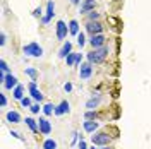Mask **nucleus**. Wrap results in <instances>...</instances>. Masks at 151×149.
<instances>
[{
  "label": "nucleus",
  "instance_id": "b1692460",
  "mask_svg": "<svg viewBox=\"0 0 151 149\" xmlns=\"http://www.w3.org/2000/svg\"><path fill=\"white\" fill-rule=\"evenodd\" d=\"M24 72H26V75H29L33 81H36V77H38V70H36V69H33V67H28Z\"/></svg>",
  "mask_w": 151,
  "mask_h": 149
},
{
  "label": "nucleus",
  "instance_id": "423d86ee",
  "mask_svg": "<svg viewBox=\"0 0 151 149\" xmlns=\"http://www.w3.org/2000/svg\"><path fill=\"white\" fill-rule=\"evenodd\" d=\"M55 34H57V39H60V41H64L67 38V33H69V28H67V24L64 22V21H58L55 26Z\"/></svg>",
  "mask_w": 151,
  "mask_h": 149
},
{
  "label": "nucleus",
  "instance_id": "f3484780",
  "mask_svg": "<svg viewBox=\"0 0 151 149\" xmlns=\"http://www.w3.org/2000/svg\"><path fill=\"white\" fill-rule=\"evenodd\" d=\"M5 118H7V122H10V123H19V122L22 120V118H21V115H19V112H14V110L7 112Z\"/></svg>",
  "mask_w": 151,
  "mask_h": 149
},
{
  "label": "nucleus",
  "instance_id": "f257e3e1",
  "mask_svg": "<svg viewBox=\"0 0 151 149\" xmlns=\"http://www.w3.org/2000/svg\"><path fill=\"white\" fill-rule=\"evenodd\" d=\"M106 57H108V47L93 48V50L88 53V62H89V64H103Z\"/></svg>",
  "mask_w": 151,
  "mask_h": 149
},
{
  "label": "nucleus",
  "instance_id": "2f4dec72",
  "mask_svg": "<svg viewBox=\"0 0 151 149\" xmlns=\"http://www.w3.org/2000/svg\"><path fill=\"white\" fill-rule=\"evenodd\" d=\"M41 14H43L41 7H36V9H35V12H33V16H35V17H41Z\"/></svg>",
  "mask_w": 151,
  "mask_h": 149
},
{
  "label": "nucleus",
  "instance_id": "ea45409f",
  "mask_svg": "<svg viewBox=\"0 0 151 149\" xmlns=\"http://www.w3.org/2000/svg\"><path fill=\"white\" fill-rule=\"evenodd\" d=\"M101 149H113V148H112V146H103Z\"/></svg>",
  "mask_w": 151,
  "mask_h": 149
},
{
  "label": "nucleus",
  "instance_id": "473e14b6",
  "mask_svg": "<svg viewBox=\"0 0 151 149\" xmlns=\"http://www.w3.org/2000/svg\"><path fill=\"white\" fill-rule=\"evenodd\" d=\"M77 140H79V132H72V142H70V144H76V142H77Z\"/></svg>",
  "mask_w": 151,
  "mask_h": 149
},
{
  "label": "nucleus",
  "instance_id": "7c9ffc66",
  "mask_svg": "<svg viewBox=\"0 0 151 149\" xmlns=\"http://www.w3.org/2000/svg\"><path fill=\"white\" fill-rule=\"evenodd\" d=\"M0 105H2L4 108L7 106V96H5L4 93H0Z\"/></svg>",
  "mask_w": 151,
  "mask_h": 149
},
{
  "label": "nucleus",
  "instance_id": "aec40b11",
  "mask_svg": "<svg viewBox=\"0 0 151 149\" xmlns=\"http://www.w3.org/2000/svg\"><path fill=\"white\" fill-rule=\"evenodd\" d=\"M69 33H70V34H76V36L79 34V22H77L76 19H72V21L69 22Z\"/></svg>",
  "mask_w": 151,
  "mask_h": 149
},
{
  "label": "nucleus",
  "instance_id": "c85d7f7f",
  "mask_svg": "<svg viewBox=\"0 0 151 149\" xmlns=\"http://www.w3.org/2000/svg\"><path fill=\"white\" fill-rule=\"evenodd\" d=\"M21 105H22L24 108H31V105H33V103H31V98H28V96L22 98V100H21Z\"/></svg>",
  "mask_w": 151,
  "mask_h": 149
},
{
  "label": "nucleus",
  "instance_id": "e433bc0d",
  "mask_svg": "<svg viewBox=\"0 0 151 149\" xmlns=\"http://www.w3.org/2000/svg\"><path fill=\"white\" fill-rule=\"evenodd\" d=\"M83 62V53H77V60H76V65H81Z\"/></svg>",
  "mask_w": 151,
  "mask_h": 149
},
{
  "label": "nucleus",
  "instance_id": "0eeeda50",
  "mask_svg": "<svg viewBox=\"0 0 151 149\" xmlns=\"http://www.w3.org/2000/svg\"><path fill=\"white\" fill-rule=\"evenodd\" d=\"M55 16V2L53 0H48V4H47V14L41 17V22L43 24H48L50 21H52V17Z\"/></svg>",
  "mask_w": 151,
  "mask_h": 149
},
{
  "label": "nucleus",
  "instance_id": "4be33fe9",
  "mask_svg": "<svg viewBox=\"0 0 151 149\" xmlns=\"http://www.w3.org/2000/svg\"><path fill=\"white\" fill-rule=\"evenodd\" d=\"M43 149H57V142L53 139H45V142H43Z\"/></svg>",
  "mask_w": 151,
  "mask_h": 149
},
{
  "label": "nucleus",
  "instance_id": "393cba45",
  "mask_svg": "<svg viewBox=\"0 0 151 149\" xmlns=\"http://www.w3.org/2000/svg\"><path fill=\"white\" fill-rule=\"evenodd\" d=\"M76 60H77V53H70V55L65 58V62H67V65H69V67L76 65Z\"/></svg>",
  "mask_w": 151,
  "mask_h": 149
},
{
  "label": "nucleus",
  "instance_id": "a211bd4d",
  "mask_svg": "<svg viewBox=\"0 0 151 149\" xmlns=\"http://www.w3.org/2000/svg\"><path fill=\"white\" fill-rule=\"evenodd\" d=\"M100 103H101V96H96V98L93 96L91 100L86 101V108H88V110H94V108L100 106Z\"/></svg>",
  "mask_w": 151,
  "mask_h": 149
},
{
  "label": "nucleus",
  "instance_id": "4c0bfd02",
  "mask_svg": "<svg viewBox=\"0 0 151 149\" xmlns=\"http://www.w3.org/2000/svg\"><path fill=\"white\" fill-rule=\"evenodd\" d=\"M10 135H12V137H16V139H21V134L16 132V130H10Z\"/></svg>",
  "mask_w": 151,
  "mask_h": 149
},
{
  "label": "nucleus",
  "instance_id": "6e6552de",
  "mask_svg": "<svg viewBox=\"0 0 151 149\" xmlns=\"http://www.w3.org/2000/svg\"><path fill=\"white\" fill-rule=\"evenodd\" d=\"M28 87H29V94H31L33 100H36V101H43V93L36 87V81H31Z\"/></svg>",
  "mask_w": 151,
  "mask_h": 149
},
{
  "label": "nucleus",
  "instance_id": "7ed1b4c3",
  "mask_svg": "<svg viewBox=\"0 0 151 149\" xmlns=\"http://www.w3.org/2000/svg\"><path fill=\"white\" fill-rule=\"evenodd\" d=\"M91 140H93L94 146H100V148H103V146H108V144H110L112 137H110L106 132H94L93 135H91Z\"/></svg>",
  "mask_w": 151,
  "mask_h": 149
},
{
  "label": "nucleus",
  "instance_id": "6ab92c4d",
  "mask_svg": "<svg viewBox=\"0 0 151 149\" xmlns=\"http://www.w3.org/2000/svg\"><path fill=\"white\" fill-rule=\"evenodd\" d=\"M12 96H14V100H19V101H21V100L24 98V86H21V84H19L17 87L12 91Z\"/></svg>",
  "mask_w": 151,
  "mask_h": 149
},
{
  "label": "nucleus",
  "instance_id": "4468645a",
  "mask_svg": "<svg viewBox=\"0 0 151 149\" xmlns=\"http://www.w3.org/2000/svg\"><path fill=\"white\" fill-rule=\"evenodd\" d=\"M83 127H84V130L88 132V134H94V132L100 129V122H96V120H86L84 123H83Z\"/></svg>",
  "mask_w": 151,
  "mask_h": 149
},
{
  "label": "nucleus",
  "instance_id": "a878e982",
  "mask_svg": "<svg viewBox=\"0 0 151 149\" xmlns=\"http://www.w3.org/2000/svg\"><path fill=\"white\" fill-rule=\"evenodd\" d=\"M77 45H79L81 48H83V47L86 45V36H84V33H83V31H81V33L77 34Z\"/></svg>",
  "mask_w": 151,
  "mask_h": 149
},
{
  "label": "nucleus",
  "instance_id": "58836bf2",
  "mask_svg": "<svg viewBox=\"0 0 151 149\" xmlns=\"http://www.w3.org/2000/svg\"><path fill=\"white\" fill-rule=\"evenodd\" d=\"M79 2H81V0H70V4H76V5H77Z\"/></svg>",
  "mask_w": 151,
  "mask_h": 149
},
{
  "label": "nucleus",
  "instance_id": "2eb2a0df",
  "mask_svg": "<svg viewBox=\"0 0 151 149\" xmlns=\"http://www.w3.org/2000/svg\"><path fill=\"white\" fill-rule=\"evenodd\" d=\"M72 53V43L70 41H65L62 48H60V52H58V58H67V57Z\"/></svg>",
  "mask_w": 151,
  "mask_h": 149
},
{
  "label": "nucleus",
  "instance_id": "9d476101",
  "mask_svg": "<svg viewBox=\"0 0 151 149\" xmlns=\"http://www.w3.org/2000/svg\"><path fill=\"white\" fill-rule=\"evenodd\" d=\"M94 7H96V0H83L81 7H79V12L81 14H89V12L94 10Z\"/></svg>",
  "mask_w": 151,
  "mask_h": 149
},
{
  "label": "nucleus",
  "instance_id": "bb28decb",
  "mask_svg": "<svg viewBox=\"0 0 151 149\" xmlns=\"http://www.w3.org/2000/svg\"><path fill=\"white\" fill-rule=\"evenodd\" d=\"M0 70H2V74H9V65H7V62L5 60H0Z\"/></svg>",
  "mask_w": 151,
  "mask_h": 149
},
{
  "label": "nucleus",
  "instance_id": "ddd939ff",
  "mask_svg": "<svg viewBox=\"0 0 151 149\" xmlns=\"http://www.w3.org/2000/svg\"><path fill=\"white\" fill-rule=\"evenodd\" d=\"M70 112V105H69V101H62L58 103L55 106V115L57 117H62V115H65V113Z\"/></svg>",
  "mask_w": 151,
  "mask_h": 149
},
{
  "label": "nucleus",
  "instance_id": "f8f14e48",
  "mask_svg": "<svg viewBox=\"0 0 151 149\" xmlns=\"http://www.w3.org/2000/svg\"><path fill=\"white\" fill-rule=\"evenodd\" d=\"M105 41H106V38H105L103 34H94V36H91V39H89V45L93 48H101V47H105Z\"/></svg>",
  "mask_w": 151,
  "mask_h": 149
},
{
  "label": "nucleus",
  "instance_id": "9b49d317",
  "mask_svg": "<svg viewBox=\"0 0 151 149\" xmlns=\"http://www.w3.org/2000/svg\"><path fill=\"white\" fill-rule=\"evenodd\" d=\"M17 86H19V82H17V77H16V75H12V74L5 75V81H4V87H5V89L14 91Z\"/></svg>",
  "mask_w": 151,
  "mask_h": 149
},
{
  "label": "nucleus",
  "instance_id": "39448f33",
  "mask_svg": "<svg viewBox=\"0 0 151 149\" xmlns=\"http://www.w3.org/2000/svg\"><path fill=\"white\" fill-rule=\"evenodd\" d=\"M91 75H93V64H89V62L81 64V67H79V79L81 81H88Z\"/></svg>",
  "mask_w": 151,
  "mask_h": 149
},
{
  "label": "nucleus",
  "instance_id": "5701e85b",
  "mask_svg": "<svg viewBox=\"0 0 151 149\" xmlns=\"http://www.w3.org/2000/svg\"><path fill=\"white\" fill-rule=\"evenodd\" d=\"M84 118L86 120H98V113L94 112V110H88L84 113Z\"/></svg>",
  "mask_w": 151,
  "mask_h": 149
},
{
  "label": "nucleus",
  "instance_id": "dca6fc26",
  "mask_svg": "<svg viewBox=\"0 0 151 149\" xmlns=\"http://www.w3.org/2000/svg\"><path fill=\"white\" fill-rule=\"evenodd\" d=\"M26 125H28V129L31 132H33V134H38V132H40V127H38V120H35V118H33V117H26Z\"/></svg>",
  "mask_w": 151,
  "mask_h": 149
},
{
  "label": "nucleus",
  "instance_id": "412c9836",
  "mask_svg": "<svg viewBox=\"0 0 151 149\" xmlns=\"http://www.w3.org/2000/svg\"><path fill=\"white\" fill-rule=\"evenodd\" d=\"M43 113H45L47 117H50V115H53V113H55V106H53L52 103H47V105L43 106Z\"/></svg>",
  "mask_w": 151,
  "mask_h": 149
},
{
  "label": "nucleus",
  "instance_id": "a19ab883",
  "mask_svg": "<svg viewBox=\"0 0 151 149\" xmlns=\"http://www.w3.org/2000/svg\"><path fill=\"white\" fill-rule=\"evenodd\" d=\"M89 149H96V148H94V144H93V148H89Z\"/></svg>",
  "mask_w": 151,
  "mask_h": 149
},
{
  "label": "nucleus",
  "instance_id": "20e7f679",
  "mask_svg": "<svg viewBox=\"0 0 151 149\" xmlns=\"http://www.w3.org/2000/svg\"><path fill=\"white\" fill-rule=\"evenodd\" d=\"M86 31L94 36V34H103V24L100 21H88L86 22Z\"/></svg>",
  "mask_w": 151,
  "mask_h": 149
},
{
  "label": "nucleus",
  "instance_id": "f03ea898",
  "mask_svg": "<svg viewBox=\"0 0 151 149\" xmlns=\"http://www.w3.org/2000/svg\"><path fill=\"white\" fill-rule=\"evenodd\" d=\"M22 52H24L26 57H35V58H40V57L43 55V48L40 47L36 41H31V43H28V45H24Z\"/></svg>",
  "mask_w": 151,
  "mask_h": 149
},
{
  "label": "nucleus",
  "instance_id": "f704fd0d",
  "mask_svg": "<svg viewBox=\"0 0 151 149\" xmlns=\"http://www.w3.org/2000/svg\"><path fill=\"white\" fill-rule=\"evenodd\" d=\"M5 43H7V36H5V33H2V34H0V45L4 47Z\"/></svg>",
  "mask_w": 151,
  "mask_h": 149
},
{
  "label": "nucleus",
  "instance_id": "1a4fd4ad",
  "mask_svg": "<svg viewBox=\"0 0 151 149\" xmlns=\"http://www.w3.org/2000/svg\"><path fill=\"white\" fill-rule=\"evenodd\" d=\"M38 127H40V134L50 135V132H52V123H50L45 117H41V118L38 120Z\"/></svg>",
  "mask_w": 151,
  "mask_h": 149
},
{
  "label": "nucleus",
  "instance_id": "c9c22d12",
  "mask_svg": "<svg viewBox=\"0 0 151 149\" xmlns=\"http://www.w3.org/2000/svg\"><path fill=\"white\" fill-rule=\"evenodd\" d=\"M79 149H88V144L84 142V139L79 140Z\"/></svg>",
  "mask_w": 151,
  "mask_h": 149
},
{
  "label": "nucleus",
  "instance_id": "c756f323",
  "mask_svg": "<svg viewBox=\"0 0 151 149\" xmlns=\"http://www.w3.org/2000/svg\"><path fill=\"white\" fill-rule=\"evenodd\" d=\"M29 110H31V113H35V115H36V113H40V110H43V108H40V103H33Z\"/></svg>",
  "mask_w": 151,
  "mask_h": 149
},
{
  "label": "nucleus",
  "instance_id": "72a5a7b5",
  "mask_svg": "<svg viewBox=\"0 0 151 149\" xmlns=\"http://www.w3.org/2000/svg\"><path fill=\"white\" fill-rule=\"evenodd\" d=\"M72 87H74V86H72L70 82H65V84H64V89H65V93H70V91H72Z\"/></svg>",
  "mask_w": 151,
  "mask_h": 149
},
{
  "label": "nucleus",
  "instance_id": "cd10ccee",
  "mask_svg": "<svg viewBox=\"0 0 151 149\" xmlns=\"http://www.w3.org/2000/svg\"><path fill=\"white\" fill-rule=\"evenodd\" d=\"M88 21H100V12H96V10L89 12L88 14Z\"/></svg>",
  "mask_w": 151,
  "mask_h": 149
}]
</instances>
